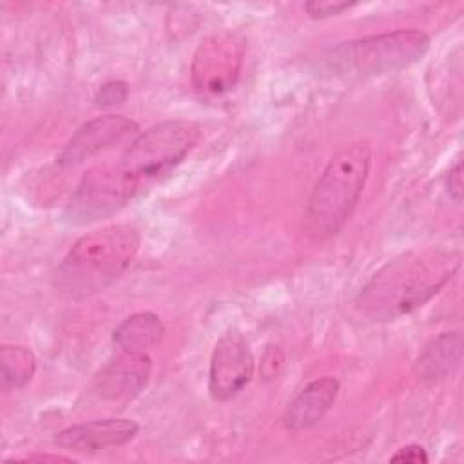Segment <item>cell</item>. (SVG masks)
Returning <instances> with one entry per match:
<instances>
[{
  "instance_id": "cell-10",
  "label": "cell",
  "mask_w": 464,
  "mask_h": 464,
  "mask_svg": "<svg viewBox=\"0 0 464 464\" xmlns=\"http://www.w3.org/2000/svg\"><path fill=\"white\" fill-rule=\"evenodd\" d=\"M150 372L152 359L147 353L123 352L98 373L94 392L111 408H123L143 392Z\"/></svg>"
},
{
  "instance_id": "cell-14",
  "label": "cell",
  "mask_w": 464,
  "mask_h": 464,
  "mask_svg": "<svg viewBox=\"0 0 464 464\" xmlns=\"http://www.w3.org/2000/svg\"><path fill=\"white\" fill-rule=\"evenodd\" d=\"M165 326L161 319L154 312H136L123 319L114 334V343L123 350L130 353H147L149 350L156 348L160 341L163 339Z\"/></svg>"
},
{
  "instance_id": "cell-21",
  "label": "cell",
  "mask_w": 464,
  "mask_h": 464,
  "mask_svg": "<svg viewBox=\"0 0 464 464\" xmlns=\"http://www.w3.org/2000/svg\"><path fill=\"white\" fill-rule=\"evenodd\" d=\"M74 462L71 457H65V455H49V453H44V455H27V457H20V459H9L7 462Z\"/></svg>"
},
{
  "instance_id": "cell-9",
  "label": "cell",
  "mask_w": 464,
  "mask_h": 464,
  "mask_svg": "<svg viewBox=\"0 0 464 464\" xmlns=\"http://www.w3.org/2000/svg\"><path fill=\"white\" fill-rule=\"evenodd\" d=\"M138 132V123L120 114H105L85 121L56 156L60 167H76L85 160L118 145Z\"/></svg>"
},
{
  "instance_id": "cell-4",
  "label": "cell",
  "mask_w": 464,
  "mask_h": 464,
  "mask_svg": "<svg viewBox=\"0 0 464 464\" xmlns=\"http://www.w3.org/2000/svg\"><path fill=\"white\" fill-rule=\"evenodd\" d=\"M430 49V36L419 29H399L343 42L332 49V69L346 78L395 72L419 62Z\"/></svg>"
},
{
  "instance_id": "cell-15",
  "label": "cell",
  "mask_w": 464,
  "mask_h": 464,
  "mask_svg": "<svg viewBox=\"0 0 464 464\" xmlns=\"http://www.w3.org/2000/svg\"><path fill=\"white\" fill-rule=\"evenodd\" d=\"M36 372V357L25 346H2L0 375L5 392L24 388Z\"/></svg>"
},
{
  "instance_id": "cell-6",
  "label": "cell",
  "mask_w": 464,
  "mask_h": 464,
  "mask_svg": "<svg viewBox=\"0 0 464 464\" xmlns=\"http://www.w3.org/2000/svg\"><path fill=\"white\" fill-rule=\"evenodd\" d=\"M141 187L118 163L98 165L83 174L67 203V218L83 225L123 208Z\"/></svg>"
},
{
  "instance_id": "cell-12",
  "label": "cell",
  "mask_w": 464,
  "mask_h": 464,
  "mask_svg": "<svg viewBox=\"0 0 464 464\" xmlns=\"http://www.w3.org/2000/svg\"><path fill=\"white\" fill-rule=\"evenodd\" d=\"M337 393L339 381L335 377H319L308 382L286 406L283 415L285 428L294 433L314 428L334 406Z\"/></svg>"
},
{
  "instance_id": "cell-8",
  "label": "cell",
  "mask_w": 464,
  "mask_h": 464,
  "mask_svg": "<svg viewBox=\"0 0 464 464\" xmlns=\"http://www.w3.org/2000/svg\"><path fill=\"white\" fill-rule=\"evenodd\" d=\"M254 375V355L237 330H228L212 350L208 390L216 401L236 397Z\"/></svg>"
},
{
  "instance_id": "cell-5",
  "label": "cell",
  "mask_w": 464,
  "mask_h": 464,
  "mask_svg": "<svg viewBox=\"0 0 464 464\" xmlns=\"http://www.w3.org/2000/svg\"><path fill=\"white\" fill-rule=\"evenodd\" d=\"M199 125L190 120H167L138 134L118 165L140 187L174 169L198 143Z\"/></svg>"
},
{
  "instance_id": "cell-11",
  "label": "cell",
  "mask_w": 464,
  "mask_h": 464,
  "mask_svg": "<svg viewBox=\"0 0 464 464\" xmlns=\"http://www.w3.org/2000/svg\"><path fill=\"white\" fill-rule=\"evenodd\" d=\"M136 433L138 424L132 419L112 417L67 426L56 433L54 444L76 453H94L100 450L123 446L130 442Z\"/></svg>"
},
{
  "instance_id": "cell-20",
  "label": "cell",
  "mask_w": 464,
  "mask_h": 464,
  "mask_svg": "<svg viewBox=\"0 0 464 464\" xmlns=\"http://www.w3.org/2000/svg\"><path fill=\"white\" fill-rule=\"evenodd\" d=\"M446 188L450 198L459 205L462 201V161L457 160V163L450 169L448 179H446Z\"/></svg>"
},
{
  "instance_id": "cell-17",
  "label": "cell",
  "mask_w": 464,
  "mask_h": 464,
  "mask_svg": "<svg viewBox=\"0 0 464 464\" xmlns=\"http://www.w3.org/2000/svg\"><path fill=\"white\" fill-rule=\"evenodd\" d=\"M355 2H335V0H314L304 4V11L310 18H330L352 9Z\"/></svg>"
},
{
  "instance_id": "cell-2",
  "label": "cell",
  "mask_w": 464,
  "mask_h": 464,
  "mask_svg": "<svg viewBox=\"0 0 464 464\" xmlns=\"http://www.w3.org/2000/svg\"><path fill=\"white\" fill-rule=\"evenodd\" d=\"M140 234L130 225H111L82 236L54 270V286L67 297L85 299L105 290L132 263Z\"/></svg>"
},
{
  "instance_id": "cell-7",
  "label": "cell",
  "mask_w": 464,
  "mask_h": 464,
  "mask_svg": "<svg viewBox=\"0 0 464 464\" xmlns=\"http://www.w3.org/2000/svg\"><path fill=\"white\" fill-rule=\"evenodd\" d=\"M245 40L236 33H216L196 49L192 60V83L199 92L223 94L230 91L241 72Z\"/></svg>"
},
{
  "instance_id": "cell-18",
  "label": "cell",
  "mask_w": 464,
  "mask_h": 464,
  "mask_svg": "<svg viewBox=\"0 0 464 464\" xmlns=\"http://www.w3.org/2000/svg\"><path fill=\"white\" fill-rule=\"evenodd\" d=\"M285 362V357H283V352L277 348V346H268L265 355H263V361H261V373L265 379H274L281 366Z\"/></svg>"
},
{
  "instance_id": "cell-13",
  "label": "cell",
  "mask_w": 464,
  "mask_h": 464,
  "mask_svg": "<svg viewBox=\"0 0 464 464\" xmlns=\"http://www.w3.org/2000/svg\"><path fill=\"white\" fill-rule=\"evenodd\" d=\"M462 361V334L459 330L444 332L431 339L417 357L415 373L426 382H437L450 377Z\"/></svg>"
},
{
  "instance_id": "cell-19",
  "label": "cell",
  "mask_w": 464,
  "mask_h": 464,
  "mask_svg": "<svg viewBox=\"0 0 464 464\" xmlns=\"http://www.w3.org/2000/svg\"><path fill=\"white\" fill-rule=\"evenodd\" d=\"M390 462H411V464H426L428 462V453L420 444H408L397 450L390 457Z\"/></svg>"
},
{
  "instance_id": "cell-3",
  "label": "cell",
  "mask_w": 464,
  "mask_h": 464,
  "mask_svg": "<svg viewBox=\"0 0 464 464\" xmlns=\"http://www.w3.org/2000/svg\"><path fill=\"white\" fill-rule=\"evenodd\" d=\"M372 165L368 143L339 149L319 174L304 208V230L314 239L335 236L350 219L364 190Z\"/></svg>"
},
{
  "instance_id": "cell-1",
  "label": "cell",
  "mask_w": 464,
  "mask_h": 464,
  "mask_svg": "<svg viewBox=\"0 0 464 464\" xmlns=\"http://www.w3.org/2000/svg\"><path fill=\"white\" fill-rule=\"evenodd\" d=\"M460 256L446 248L399 254L381 266L357 295V308L373 321L406 315L439 294L459 272Z\"/></svg>"
},
{
  "instance_id": "cell-16",
  "label": "cell",
  "mask_w": 464,
  "mask_h": 464,
  "mask_svg": "<svg viewBox=\"0 0 464 464\" xmlns=\"http://www.w3.org/2000/svg\"><path fill=\"white\" fill-rule=\"evenodd\" d=\"M129 96V87L125 82L121 80H111V82H105L96 96H94V102L96 105L100 107H111V105H118V103H123Z\"/></svg>"
}]
</instances>
